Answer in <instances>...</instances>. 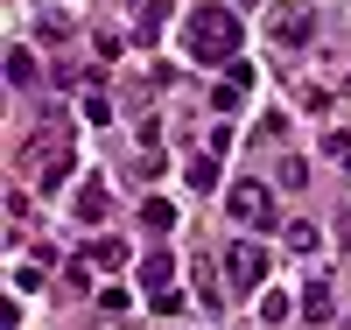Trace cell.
I'll use <instances>...</instances> for the list:
<instances>
[{
  "label": "cell",
  "mask_w": 351,
  "mask_h": 330,
  "mask_svg": "<svg viewBox=\"0 0 351 330\" xmlns=\"http://www.w3.org/2000/svg\"><path fill=\"white\" fill-rule=\"evenodd\" d=\"M183 49L197 56V64H239V14L232 8H190L183 21Z\"/></svg>",
  "instance_id": "1"
},
{
  "label": "cell",
  "mask_w": 351,
  "mask_h": 330,
  "mask_svg": "<svg viewBox=\"0 0 351 330\" xmlns=\"http://www.w3.org/2000/svg\"><path fill=\"white\" fill-rule=\"evenodd\" d=\"M71 141H64V119H49V134H36L21 148V169H28V183H43V190H56V183H71Z\"/></svg>",
  "instance_id": "2"
},
{
  "label": "cell",
  "mask_w": 351,
  "mask_h": 330,
  "mask_svg": "<svg viewBox=\"0 0 351 330\" xmlns=\"http://www.w3.org/2000/svg\"><path fill=\"white\" fill-rule=\"evenodd\" d=\"M225 211L239 218L246 232H267V225H281V218H274V190H267V183H253V176H239V183L225 190Z\"/></svg>",
  "instance_id": "3"
},
{
  "label": "cell",
  "mask_w": 351,
  "mask_h": 330,
  "mask_svg": "<svg viewBox=\"0 0 351 330\" xmlns=\"http://www.w3.org/2000/svg\"><path fill=\"white\" fill-rule=\"evenodd\" d=\"M225 281L239 295H253L260 281H267V253H260L253 239H232V246H225Z\"/></svg>",
  "instance_id": "4"
},
{
  "label": "cell",
  "mask_w": 351,
  "mask_h": 330,
  "mask_svg": "<svg viewBox=\"0 0 351 330\" xmlns=\"http://www.w3.org/2000/svg\"><path fill=\"white\" fill-rule=\"evenodd\" d=\"M309 36H316V8H309V0H281V8H274V43L302 49Z\"/></svg>",
  "instance_id": "5"
},
{
  "label": "cell",
  "mask_w": 351,
  "mask_h": 330,
  "mask_svg": "<svg viewBox=\"0 0 351 330\" xmlns=\"http://www.w3.org/2000/svg\"><path fill=\"white\" fill-rule=\"evenodd\" d=\"M141 288H148L155 303L176 295V260H169V253H148V260H141Z\"/></svg>",
  "instance_id": "6"
},
{
  "label": "cell",
  "mask_w": 351,
  "mask_h": 330,
  "mask_svg": "<svg viewBox=\"0 0 351 330\" xmlns=\"http://www.w3.org/2000/svg\"><path fill=\"white\" fill-rule=\"evenodd\" d=\"M71 211H77V225H106L112 197H106V183H99V176H92V183H84V190H77V204H71Z\"/></svg>",
  "instance_id": "7"
},
{
  "label": "cell",
  "mask_w": 351,
  "mask_h": 330,
  "mask_svg": "<svg viewBox=\"0 0 351 330\" xmlns=\"http://www.w3.org/2000/svg\"><path fill=\"white\" fill-rule=\"evenodd\" d=\"M330 309H337V288L316 274V281L302 288V316H309V323H330Z\"/></svg>",
  "instance_id": "8"
},
{
  "label": "cell",
  "mask_w": 351,
  "mask_h": 330,
  "mask_svg": "<svg viewBox=\"0 0 351 330\" xmlns=\"http://www.w3.org/2000/svg\"><path fill=\"white\" fill-rule=\"evenodd\" d=\"M141 225H148L155 239H162V232H176V204H162V197H148V204H141Z\"/></svg>",
  "instance_id": "9"
},
{
  "label": "cell",
  "mask_w": 351,
  "mask_h": 330,
  "mask_svg": "<svg viewBox=\"0 0 351 330\" xmlns=\"http://www.w3.org/2000/svg\"><path fill=\"white\" fill-rule=\"evenodd\" d=\"M162 28H169V0H148L141 8V43H162Z\"/></svg>",
  "instance_id": "10"
},
{
  "label": "cell",
  "mask_w": 351,
  "mask_h": 330,
  "mask_svg": "<svg viewBox=\"0 0 351 330\" xmlns=\"http://www.w3.org/2000/svg\"><path fill=\"white\" fill-rule=\"evenodd\" d=\"M183 176H190V190H218V155H197Z\"/></svg>",
  "instance_id": "11"
},
{
  "label": "cell",
  "mask_w": 351,
  "mask_h": 330,
  "mask_svg": "<svg viewBox=\"0 0 351 330\" xmlns=\"http://www.w3.org/2000/svg\"><path fill=\"white\" fill-rule=\"evenodd\" d=\"M92 267H127V239H92Z\"/></svg>",
  "instance_id": "12"
},
{
  "label": "cell",
  "mask_w": 351,
  "mask_h": 330,
  "mask_svg": "<svg viewBox=\"0 0 351 330\" xmlns=\"http://www.w3.org/2000/svg\"><path fill=\"white\" fill-rule=\"evenodd\" d=\"M8 78H14V84H36V78H43V64H36L28 49H8Z\"/></svg>",
  "instance_id": "13"
},
{
  "label": "cell",
  "mask_w": 351,
  "mask_h": 330,
  "mask_svg": "<svg viewBox=\"0 0 351 330\" xmlns=\"http://www.w3.org/2000/svg\"><path fill=\"white\" fill-rule=\"evenodd\" d=\"M84 119H92V127H112V99L99 92V84H92V92H84Z\"/></svg>",
  "instance_id": "14"
},
{
  "label": "cell",
  "mask_w": 351,
  "mask_h": 330,
  "mask_svg": "<svg viewBox=\"0 0 351 330\" xmlns=\"http://www.w3.org/2000/svg\"><path fill=\"white\" fill-rule=\"evenodd\" d=\"M324 155H330L337 169H351V134H344V127H330V134H324Z\"/></svg>",
  "instance_id": "15"
},
{
  "label": "cell",
  "mask_w": 351,
  "mask_h": 330,
  "mask_svg": "<svg viewBox=\"0 0 351 330\" xmlns=\"http://www.w3.org/2000/svg\"><path fill=\"white\" fill-rule=\"evenodd\" d=\"M316 246H324V239H316V225H302V218L288 225V253H316Z\"/></svg>",
  "instance_id": "16"
},
{
  "label": "cell",
  "mask_w": 351,
  "mask_h": 330,
  "mask_svg": "<svg viewBox=\"0 0 351 330\" xmlns=\"http://www.w3.org/2000/svg\"><path fill=\"white\" fill-rule=\"evenodd\" d=\"M260 316H267V323H288V316H295V303H288V295H260Z\"/></svg>",
  "instance_id": "17"
},
{
  "label": "cell",
  "mask_w": 351,
  "mask_h": 330,
  "mask_svg": "<svg viewBox=\"0 0 351 330\" xmlns=\"http://www.w3.org/2000/svg\"><path fill=\"white\" fill-rule=\"evenodd\" d=\"M197 295H204V303H211V309H218V303H225V288H218V281H211V267H197Z\"/></svg>",
  "instance_id": "18"
},
{
  "label": "cell",
  "mask_w": 351,
  "mask_h": 330,
  "mask_svg": "<svg viewBox=\"0 0 351 330\" xmlns=\"http://www.w3.org/2000/svg\"><path fill=\"white\" fill-rule=\"evenodd\" d=\"M281 183H288V190H302V183H309V162L288 155V162H281Z\"/></svg>",
  "instance_id": "19"
},
{
  "label": "cell",
  "mask_w": 351,
  "mask_h": 330,
  "mask_svg": "<svg viewBox=\"0 0 351 330\" xmlns=\"http://www.w3.org/2000/svg\"><path fill=\"white\" fill-rule=\"evenodd\" d=\"M344 92H351V71H344Z\"/></svg>",
  "instance_id": "20"
}]
</instances>
